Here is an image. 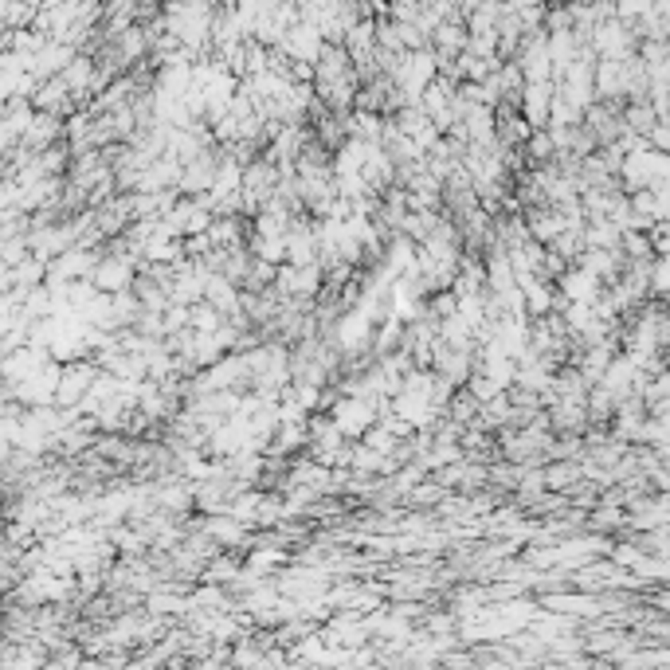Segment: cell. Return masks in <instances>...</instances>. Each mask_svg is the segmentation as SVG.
Returning <instances> with one entry per match:
<instances>
[{
    "mask_svg": "<svg viewBox=\"0 0 670 670\" xmlns=\"http://www.w3.org/2000/svg\"><path fill=\"white\" fill-rule=\"evenodd\" d=\"M572 478H577V467H553L549 475H545V483L549 486H569Z\"/></svg>",
    "mask_w": 670,
    "mask_h": 670,
    "instance_id": "cell-6",
    "label": "cell"
},
{
    "mask_svg": "<svg viewBox=\"0 0 670 670\" xmlns=\"http://www.w3.org/2000/svg\"><path fill=\"white\" fill-rule=\"evenodd\" d=\"M526 145H529V153H537L533 161H545V157L553 153V137H549V134H533Z\"/></svg>",
    "mask_w": 670,
    "mask_h": 670,
    "instance_id": "cell-5",
    "label": "cell"
},
{
    "mask_svg": "<svg viewBox=\"0 0 670 670\" xmlns=\"http://www.w3.org/2000/svg\"><path fill=\"white\" fill-rule=\"evenodd\" d=\"M91 282L102 290V294H126V290L137 287V259L129 251L102 255V263L94 267Z\"/></svg>",
    "mask_w": 670,
    "mask_h": 670,
    "instance_id": "cell-1",
    "label": "cell"
},
{
    "mask_svg": "<svg viewBox=\"0 0 670 670\" xmlns=\"http://www.w3.org/2000/svg\"><path fill=\"white\" fill-rule=\"evenodd\" d=\"M287 514V506H282V498H275V494H263V502H259V514H255V521H275Z\"/></svg>",
    "mask_w": 670,
    "mask_h": 670,
    "instance_id": "cell-4",
    "label": "cell"
},
{
    "mask_svg": "<svg viewBox=\"0 0 670 670\" xmlns=\"http://www.w3.org/2000/svg\"><path fill=\"white\" fill-rule=\"evenodd\" d=\"M549 83H526V94H521V114H526V122L533 129H541L545 122H549Z\"/></svg>",
    "mask_w": 670,
    "mask_h": 670,
    "instance_id": "cell-2",
    "label": "cell"
},
{
    "mask_svg": "<svg viewBox=\"0 0 670 670\" xmlns=\"http://www.w3.org/2000/svg\"><path fill=\"white\" fill-rule=\"evenodd\" d=\"M239 521L236 518H224V521H208V537H216V541H236L239 537Z\"/></svg>",
    "mask_w": 670,
    "mask_h": 670,
    "instance_id": "cell-3",
    "label": "cell"
}]
</instances>
